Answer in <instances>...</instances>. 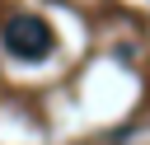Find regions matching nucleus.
Segmentation results:
<instances>
[{"label": "nucleus", "mask_w": 150, "mask_h": 145, "mask_svg": "<svg viewBox=\"0 0 150 145\" xmlns=\"http://www.w3.org/2000/svg\"><path fill=\"white\" fill-rule=\"evenodd\" d=\"M0 37H5V51L19 56V61H42V56L52 51V28H47V19H38V14H14V19H5Z\"/></svg>", "instance_id": "1"}]
</instances>
